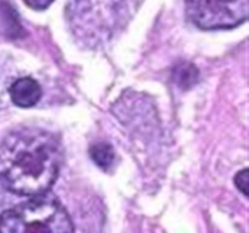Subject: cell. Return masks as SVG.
I'll return each instance as SVG.
<instances>
[{
    "mask_svg": "<svg viewBox=\"0 0 249 233\" xmlns=\"http://www.w3.org/2000/svg\"><path fill=\"white\" fill-rule=\"evenodd\" d=\"M186 12L204 31L230 29L246 21L248 0H186Z\"/></svg>",
    "mask_w": 249,
    "mask_h": 233,
    "instance_id": "4",
    "label": "cell"
},
{
    "mask_svg": "<svg viewBox=\"0 0 249 233\" xmlns=\"http://www.w3.org/2000/svg\"><path fill=\"white\" fill-rule=\"evenodd\" d=\"M235 183L237 188L248 197V169H243L242 171L238 172L235 177Z\"/></svg>",
    "mask_w": 249,
    "mask_h": 233,
    "instance_id": "8",
    "label": "cell"
},
{
    "mask_svg": "<svg viewBox=\"0 0 249 233\" xmlns=\"http://www.w3.org/2000/svg\"><path fill=\"white\" fill-rule=\"evenodd\" d=\"M24 4L33 10H45L53 2V0H23Z\"/></svg>",
    "mask_w": 249,
    "mask_h": 233,
    "instance_id": "9",
    "label": "cell"
},
{
    "mask_svg": "<svg viewBox=\"0 0 249 233\" xmlns=\"http://www.w3.org/2000/svg\"><path fill=\"white\" fill-rule=\"evenodd\" d=\"M0 233H74L62 204L46 194L23 201L0 215Z\"/></svg>",
    "mask_w": 249,
    "mask_h": 233,
    "instance_id": "3",
    "label": "cell"
},
{
    "mask_svg": "<svg viewBox=\"0 0 249 233\" xmlns=\"http://www.w3.org/2000/svg\"><path fill=\"white\" fill-rule=\"evenodd\" d=\"M125 0H68V23L75 38L89 48L106 43L123 18Z\"/></svg>",
    "mask_w": 249,
    "mask_h": 233,
    "instance_id": "2",
    "label": "cell"
},
{
    "mask_svg": "<svg viewBox=\"0 0 249 233\" xmlns=\"http://www.w3.org/2000/svg\"><path fill=\"white\" fill-rule=\"evenodd\" d=\"M61 162V145L53 133L18 129L0 143V183L19 196H41L55 183Z\"/></svg>",
    "mask_w": 249,
    "mask_h": 233,
    "instance_id": "1",
    "label": "cell"
},
{
    "mask_svg": "<svg viewBox=\"0 0 249 233\" xmlns=\"http://www.w3.org/2000/svg\"><path fill=\"white\" fill-rule=\"evenodd\" d=\"M90 157H91L92 162L102 170H108L109 167H112V165L114 164V159H116V154H114L112 146L105 142L91 146Z\"/></svg>",
    "mask_w": 249,
    "mask_h": 233,
    "instance_id": "7",
    "label": "cell"
},
{
    "mask_svg": "<svg viewBox=\"0 0 249 233\" xmlns=\"http://www.w3.org/2000/svg\"><path fill=\"white\" fill-rule=\"evenodd\" d=\"M173 79L181 89H191L198 82V69L191 63L182 62L174 68Z\"/></svg>",
    "mask_w": 249,
    "mask_h": 233,
    "instance_id": "6",
    "label": "cell"
},
{
    "mask_svg": "<svg viewBox=\"0 0 249 233\" xmlns=\"http://www.w3.org/2000/svg\"><path fill=\"white\" fill-rule=\"evenodd\" d=\"M9 94L16 106L21 108H31L36 106L40 100L41 87L36 79L24 77L12 83L9 89Z\"/></svg>",
    "mask_w": 249,
    "mask_h": 233,
    "instance_id": "5",
    "label": "cell"
}]
</instances>
